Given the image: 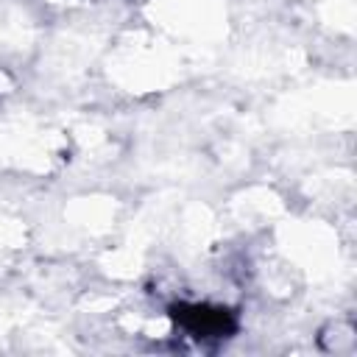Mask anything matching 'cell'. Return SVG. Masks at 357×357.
Wrapping results in <instances>:
<instances>
[{
    "label": "cell",
    "mask_w": 357,
    "mask_h": 357,
    "mask_svg": "<svg viewBox=\"0 0 357 357\" xmlns=\"http://www.w3.org/2000/svg\"><path fill=\"white\" fill-rule=\"evenodd\" d=\"M170 318L192 337H229L237 329V318L226 307L215 304H173Z\"/></svg>",
    "instance_id": "6da1fadb"
}]
</instances>
